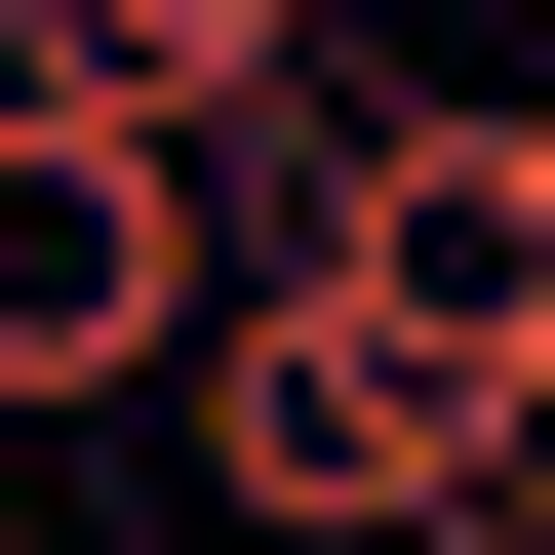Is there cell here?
Here are the masks:
<instances>
[{
  "mask_svg": "<svg viewBox=\"0 0 555 555\" xmlns=\"http://www.w3.org/2000/svg\"><path fill=\"white\" fill-rule=\"evenodd\" d=\"M516 437H555V397L437 358V318H397V278H318V238H278V278H238V358H198L238 555H476V516H516Z\"/></svg>",
  "mask_w": 555,
  "mask_h": 555,
  "instance_id": "cell-1",
  "label": "cell"
},
{
  "mask_svg": "<svg viewBox=\"0 0 555 555\" xmlns=\"http://www.w3.org/2000/svg\"><path fill=\"white\" fill-rule=\"evenodd\" d=\"M238 278H278V198L198 159V119L0 80V437H119V397H198V358H238Z\"/></svg>",
  "mask_w": 555,
  "mask_h": 555,
  "instance_id": "cell-2",
  "label": "cell"
},
{
  "mask_svg": "<svg viewBox=\"0 0 555 555\" xmlns=\"http://www.w3.org/2000/svg\"><path fill=\"white\" fill-rule=\"evenodd\" d=\"M0 80H80V119H198V159L318 238V0H0Z\"/></svg>",
  "mask_w": 555,
  "mask_h": 555,
  "instance_id": "cell-3",
  "label": "cell"
},
{
  "mask_svg": "<svg viewBox=\"0 0 555 555\" xmlns=\"http://www.w3.org/2000/svg\"><path fill=\"white\" fill-rule=\"evenodd\" d=\"M0 555H80V516H0Z\"/></svg>",
  "mask_w": 555,
  "mask_h": 555,
  "instance_id": "cell-4",
  "label": "cell"
}]
</instances>
